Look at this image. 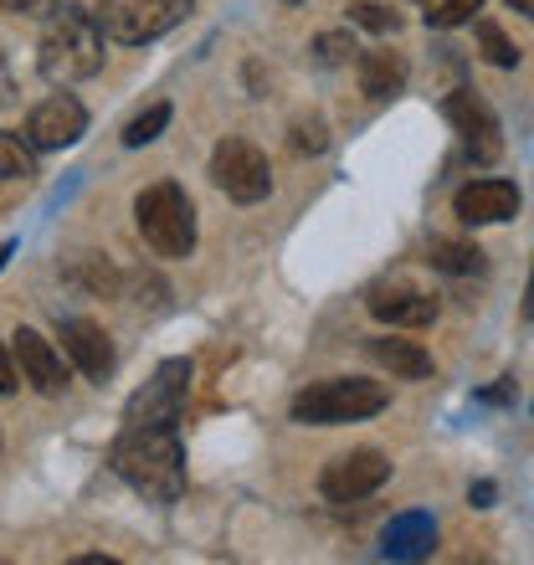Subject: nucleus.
<instances>
[{
	"label": "nucleus",
	"mask_w": 534,
	"mask_h": 565,
	"mask_svg": "<svg viewBox=\"0 0 534 565\" xmlns=\"http://www.w3.org/2000/svg\"><path fill=\"white\" fill-rule=\"evenodd\" d=\"M62 350L73 355V365L93 381H104L114 371V344L93 319H62Z\"/></svg>",
	"instance_id": "nucleus-13"
},
{
	"label": "nucleus",
	"mask_w": 534,
	"mask_h": 565,
	"mask_svg": "<svg viewBox=\"0 0 534 565\" xmlns=\"http://www.w3.org/2000/svg\"><path fill=\"white\" fill-rule=\"evenodd\" d=\"M185 396H191V360H164L154 381H145V391L129 396V412L124 422H154V427H175L180 412H185Z\"/></svg>",
	"instance_id": "nucleus-7"
},
{
	"label": "nucleus",
	"mask_w": 534,
	"mask_h": 565,
	"mask_svg": "<svg viewBox=\"0 0 534 565\" xmlns=\"http://www.w3.org/2000/svg\"><path fill=\"white\" fill-rule=\"evenodd\" d=\"M473 11H483V0H442L431 11V26H462V21H473Z\"/></svg>",
	"instance_id": "nucleus-24"
},
{
	"label": "nucleus",
	"mask_w": 534,
	"mask_h": 565,
	"mask_svg": "<svg viewBox=\"0 0 534 565\" xmlns=\"http://www.w3.org/2000/svg\"><path fill=\"white\" fill-rule=\"evenodd\" d=\"M478 46H483V57H489L493 67H520V46L509 42L499 21H478Z\"/></svg>",
	"instance_id": "nucleus-20"
},
{
	"label": "nucleus",
	"mask_w": 534,
	"mask_h": 565,
	"mask_svg": "<svg viewBox=\"0 0 534 565\" xmlns=\"http://www.w3.org/2000/svg\"><path fill=\"white\" fill-rule=\"evenodd\" d=\"M15 381H21V371H15V355L6 350V344H0V396H11Z\"/></svg>",
	"instance_id": "nucleus-27"
},
{
	"label": "nucleus",
	"mask_w": 534,
	"mask_h": 565,
	"mask_svg": "<svg viewBox=\"0 0 534 565\" xmlns=\"http://www.w3.org/2000/svg\"><path fill=\"white\" fill-rule=\"evenodd\" d=\"M62 0H0V11H11V15H52Z\"/></svg>",
	"instance_id": "nucleus-26"
},
{
	"label": "nucleus",
	"mask_w": 534,
	"mask_h": 565,
	"mask_svg": "<svg viewBox=\"0 0 534 565\" xmlns=\"http://www.w3.org/2000/svg\"><path fill=\"white\" fill-rule=\"evenodd\" d=\"M15 98V83H11V62H6V52H0V108Z\"/></svg>",
	"instance_id": "nucleus-28"
},
{
	"label": "nucleus",
	"mask_w": 534,
	"mask_h": 565,
	"mask_svg": "<svg viewBox=\"0 0 534 565\" xmlns=\"http://www.w3.org/2000/svg\"><path fill=\"white\" fill-rule=\"evenodd\" d=\"M211 180H216V191H226L242 206H253V201H263L273 191L267 154L257 145H247V139H222L211 149Z\"/></svg>",
	"instance_id": "nucleus-6"
},
{
	"label": "nucleus",
	"mask_w": 534,
	"mask_h": 565,
	"mask_svg": "<svg viewBox=\"0 0 534 565\" xmlns=\"http://www.w3.org/2000/svg\"><path fill=\"white\" fill-rule=\"evenodd\" d=\"M391 391L381 381H360V375H334V381H319V386L298 391L293 396V422L303 427H340V422H365L375 412H386Z\"/></svg>",
	"instance_id": "nucleus-3"
},
{
	"label": "nucleus",
	"mask_w": 534,
	"mask_h": 565,
	"mask_svg": "<svg viewBox=\"0 0 534 565\" xmlns=\"http://www.w3.org/2000/svg\"><path fill=\"white\" fill-rule=\"evenodd\" d=\"M88 135V108L73 93H52L26 114V145L31 149H67Z\"/></svg>",
	"instance_id": "nucleus-9"
},
{
	"label": "nucleus",
	"mask_w": 534,
	"mask_h": 565,
	"mask_svg": "<svg viewBox=\"0 0 534 565\" xmlns=\"http://www.w3.org/2000/svg\"><path fill=\"white\" fill-rule=\"evenodd\" d=\"M386 478H391L386 452H375V447H355V452L334 458L324 473H319V489H324L329 504H355V499H371Z\"/></svg>",
	"instance_id": "nucleus-8"
},
{
	"label": "nucleus",
	"mask_w": 534,
	"mask_h": 565,
	"mask_svg": "<svg viewBox=\"0 0 534 565\" xmlns=\"http://www.w3.org/2000/svg\"><path fill=\"white\" fill-rule=\"evenodd\" d=\"M524 319H534V273H530V294H524Z\"/></svg>",
	"instance_id": "nucleus-30"
},
{
	"label": "nucleus",
	"mask_w": 534,
	"mask_h": 565,
	"mask_svg": "<svg viewBox=\"0 0 534 565\" xmlns=\"http://www.w3.org/2000/svg\"><path fill=\"white\" fill-rule=\"evenodd\" d=\"M98 26L104 36L124 46H145L160 42L164 31H175L191 15V0H98Z\"/></svg>",
	"instance_id": "nucleus-5"
},
{
	"label": "nucleus",
	"mask_w": 534,
	"mask_h": 565,
	"mask_svg": "<svg viewBox=\"0 0 534 565\" xmlns=\"http://www.w3.org/2000/svg\"><path fill=\"white\" fill-rule=\"evenodd\" d=\"M452 211H458V222H468V226L509 222V216L520 211V185H509V180H473V185H462V191L452 195Z\"/></svg>",
	"instance_id": "nucleus-12"
},
{
	"label": "nucleus",
	"mask_w": 534,
	"mask_h": 565,
	"mask_svg": "<svg viewBox=\"0 0 534 565\" xmlns=\"http://www.w3.org/2000/svg\"><path fill=\"white\" fill-rule=\"evenodd\" d=\"M371 313L381 319V324H391V329H421V324L437 319V298L416 294V288H391V294L371 298Z\"/></svg>",
	"instance_id": "nucleus-14"
},
{
	"label": "nucleus",
	"mask_w": 534,
	"mask_h": 565,
	"mask_svg": "<svg viewBox=\"0 0 534 565\" xmlns=\"http://www.w3.org/2000/svg\"><path fill=\"white\" fill-rule=\"evenodd\" d=\"M504 6H514L520 15H534V0H504Z\"/></svg>",
	"instance_id": "nucleus-31"
},
{
	"label": "nucleus",
	"mask_w": 534,
	"mask_h": 565,
	"mask_svg": "<svg viewBox=\"0 0 534 565\" xmlns=\"http://www.w3.org/2000/svg\"><path fill=\"white\" fill-rule=\"evenodd\" d=\"M31 175H36V154H31V145H21L15 135H0V185L31 180Z\"/></svg>",
	"instance_id": "nucleus-19"
},
{
	"label": "nucleus",
	"mask_w": 534,
	"mask_h": 565,
	"mask_svg": "<svg viewBox=\"0 0 534 565\" xmlns=\"http://www.w3.org/2000/svg\"><path fill=\"white\" fill-rule=\"evenodd\" d=\"M134 222H139V237H145L160 257H191L195 206L175 180H160V185L139 191V201H134Z\"/></svg>",
	"instance_id": "nucleus-4"
},
{
	"label": "nucleus",
	"mask_w": 534,
	"mask_h": 565,
	"mask_svg": "<svg viewBox=\"0 0 534 565\" xmlns=\"http://www.w3.org/2000/svg\"><path fill=\"white\" fill-rule=\"evenodd\" d=\"M114 473L139 489L145 499H180L185 493V443H180L175 427H154V422H129L119 431V443L108 452Z\"/></svg>",
	"instance_id": "nucleus-1"
},
{
	"label": "nucleus",
	"mask_w": 534,
	"mask_h": 565,
	"mask_svg": "<svg viewBox=\"0 0 534 565\" xmlns=\"http://www.w3.org/2000/svg\"><path fill=\"white\" fill-rule=\"evenodd\" d=\"M447 124L458 129L462 139H468V149H473V160H499V149H504V139H499V119L489 114V104L483 98H473V93L462 88L447 98Z\"/></svg>",
	"instance_id": "nucleus-11"
},
{
	"label": "nucleus",
	"mask_w": 534,
	"mask_h": 565,
	"mask_svg": "<svg viewBox=\"0 0 534 565\" xmlns=\"http://www.w3.org/2000/svg\"><path fill=\"white\" fill-rule=\"evenodd\" d=\"M11 355H15L21 381H26L36 396H62V391H67V365H62V355L52 350V340H42L36 329H15Z\"/></svg>",
	"instance_id": "nucleus-10"
},
{
	"label": "nucleus",
	"mask_w": 534,
	"mask_h": 565,
	"mask_svg": "<svg viewBox=\"0 0 534 565\" xmlns=\"http://www.w3.org/2000/svg\"><path fill=\"white\" fill-rule=\"evenodd\" d=\"M431 268H442V273H452V278H462V273L483 268V253H478L473 242H431Z\"/></svg>",
	"instance_id": "nucleus-18"
},
{
	"label": "nucleus",
	"mask_w": 534,
	"mask_h": 565,
	"mask_svg": "<svg viewBox=\"0 0 534 565\" xmlns=\"http://www.w3.org/2000/svg\"><path fill=\"white\" fill-rule=\"evenodd\" d=\"M164 124H170V104H149L145 114H139V119L124 124V145L139 149V145H149V139H160Z\"/></svg>",
	"instance_id": "nucleus-21"
},
{
	"label": "nucleus",
	"mask_w": 534,
	"mask_h": 565,
	"mask_svg": "<svg viewBox=\"0 0 534 565\" xmlns=\"http://www.w3.org/2000/svg\"><path fill=\"white\" fill-rule=\"evenodd\" d=\"M406 88V57L400 52H365L360 57V93L365 98H396Z\"/></svg>",
	"instance_id": "nucleus-16"
},
{
	"label": "nucleus",
	"mask_w": 534,
	"mask_h": 565,
	"mask_svg": "<svg viewBox=\"0 0 534 565\" xmlns=\"http://www.w3.org/2000/svg\"><path fill=\"white\" fill-rule=\"evenodd\" d=\"M473 499H478V509H489V499H493V483H478V489H473Z\"/></svg>",
	"instance_id": "nucleus-29"
},
{
	"label": "nucleus",
	"mask_w": 534,
	"mask_h": 565,
	"mask_svg": "<svg viewBox=\"0 0 534 565\" xmlns=\"http://www.w3.org/2000/svg\"><path fill=\"white\" fill-rule=\"evenodd\" d=\"M431 545H437L431 514H396V520L386 524V535H381V551H386L391 561H421V555H431Z\"/></svg>",
	"instance_id": "nucleus-15"
},
{
	"label": "nucleus",
	"mask_w": 534,
	"mask_h": 565,
	"mask_svg": "<svg viewBox=\"0 0 534 565\" xmlns=\"http://www.w3.org/2000/svg\"><path fill=\"white\" fill-rule=\"evenodd\" d=\"M282 6H298V0H282Z\"/></svg>",
	"instance_id": "nucleus-33"
},
{
	"label": "nucleus",
	"mask_w": 534,
	"mask_h": 565,
	"mask_svg": "<svg viewBox=\"0 0 534 565\" xmlns=\"http://www.w3.org/2000/svg\"><path fill=\"white\" fill-rule=\"evenodd\" d=\"M371 355L381 360L391 375H400V381H427L431 375V355L412 340H371Z\"/></svg>",
	"instance_id": "nucleus-17"
},
{
	"label": "nucleus",
	"mask_w": 534,
	"mask_h": 565,
	"mask_svg": "<svg viewBox=\"0 0 534 565\" xmlns=\"http://www.w3.org/2000/svg\"><path fill=\"white\" fill-rule=\"evenodd\" d=\"M350 21H355V26H365V31H396L400 26L396 11L375 6V0H355V6H350Z\"/></svg>",
	"instance_id": "nucleus-22"
},
{
	"label": "nucleus",
	"mask_w": 534,
	"mask_h": 565,
	"mask_svg": "<svg viewBox=\"0 0 534 565\" xmlns=\"http://www.w3.org/2000/svg\"><path fill=\"white\" fill-rule=\"evenodd\" d=\"M6 257H11V242H6V247H0V268H6Z\"/></svg>",
	"instance_id": "nucleus-32"
},
{
	"label": "nucleus",
	"mask_w": 534,
	"mask_h": 565,
	"mask_svg": "<svg viewBox=\"0 0 534 565\" xmlns=\"http://www.w3.org/2000/svg\"><path fill=\"white\" fill-rule=\"evenodd\" d=\"M313 52H319V62H324V67H340V62H350L355 42H350V31H324V36L313 42Z\"/></svg>",
	"instance_id": "nucleus-23"
},
{
	"label": "nucleus",
	"mask_w": 534,
	"mask_h": 565,
	"mask_svg": "<svg viewBox=\"0 0 534 565\" xmlns=\"http://www.w3.org/2000/svg\"><path fill=\"white\" fill-rule=\"evenodd\" d=\"M324 145H329V135H324V124L319 119H298L293 124V149L298 154H324Z\"/></svg>",
	"instance_id": "nucleus-25"
},
{
	"label": "nucleus",
	"mask_w": 534,
	"mask_h": 565,
	"mask_svg": "<svg viewBox=\"0 0 534 565\" xmlns=\"http://www.w3.org/2000/svg\"><path fill=\"white\" fill-rule=\"evenodd\" d=\"M98 67H104V26H98V15L83 11V6H57L46 15L42 42H36V73L52 88H73V83H88Z\"/></svg>",
	"instance_id": "nucleus-2"
}]
</instances>
